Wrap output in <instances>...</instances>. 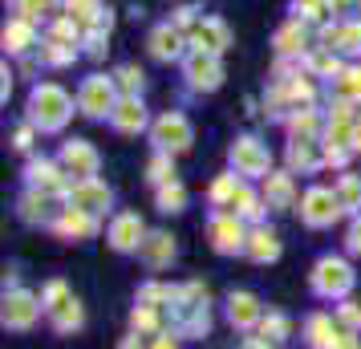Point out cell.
Listing matches in <instances>:
<instances>
[{
  "label": "cell",
  "instance_id": "obj_12",
  "mask_svg": "<svg viewBox=\"0 0 361 349\" xmlns=\"http://www.w3.org/2000/svg\"><path fill=\"white\" fill-rule=\"evenodd\" d=\"M142 219L134 216V212H122V216L110 224V244H114L118 252H134V248H142Z\"/></svg>",
  "mask_w": 361,
  "mask_h": 349
},
{
  "label": "cell",
  "instance_id": "obj_29",
  "mask_svg": "<svg viewBox=\"0 0 361 349\" xmlns=\"http://www.w3.org/2000/svg\"><path fill=\"white\" fill-rule=\"evenodd\" d=\"M337 203H341L345 212H357V207H361V179L345 175L341 183H337Z\"/></svg>",
  "mask_w": 361,
  "mask_h": 349
},
{
  "label": "cell",
  "instance_id": "obj_34",
  "mask_svg": "<svg viewBox=\"0 0 361 349\" xmlns=\"http://www.w3.org/2000/svg\"><path fill=\"white\" fill-rule=\"evenodd\" d=\"M235 195H240V183H235V175H219L212 183V203H235Z\"/></svg>",
  "mask_w": 361,
  "mask_h": 349
},
{
  "label": "cell",
  "instance_id": "obj_13",
  "mask_svg": "<svg viewBox=\"0 0 361 349\" xmlns=\"http://www.w3.org/2000/svg\"><path fill=\"white\" fill-rule=\"evenodd\" d=\"M228 25H224V20H199L195 29H191V45H195L199 53H215V57H219V53L228 49Z\"/></svg>",
  "mask_w": 361,
  "mask_h": 349
},
{
  "label": "cell",
  "instance_id": "obj_43",
  "mask_svg": "<svg viewBox=\"0 0 361 349\" xmlns=\"http://www.w3.org/2000/svg\"><path fill=\"white\" fill-rule=\"evenodd\" d=\"M337 49H349V53L361 49V25H341V41H337Z\"/></svg>",
  "mask_w": 361,
  "mask_h": 349
},
{
  "label": "cell",
  "instance_id": "obj_37",
  "mask_svg": "<svg viewBox=\"0 0 361 349\" xmlns=\"http://www.w3.org/2000/svg\"><path fill=\"white\" fill-rule=\"evenodd\" d=\"M118 85H122V94H126V98H138V90H142V69L122 66V69H118Z\"/></svg>",
  "mask_w": 361,
  "mask_h": 349
},
{
  "label": "cell",
  "instance_id": "obj_30",
  "mask_svg": "<svg viewBox=\"0 0 361 349\" xmlns=\"http://www.w3.org/2000/svg\"><path fill=\"white\" fill-rule=\"evenodd\" d=\"M260 337L268 341V345H280V341L288 337V321H284L280 313H268V317L260 321Z\"/></svg>",
  "mask_w": 361,
  "mask_h": 349
},
{
  "label": "cell",
  "instance_id": "obj_35",
  "mask_svg": "<svg viewBox=\"0 0 361 349\" xmlns=\"http://www.w3.org/2000/svg\"><path fill=\"white\" fill-rule=\"evenodd\" d=\"M309 69L312 73H321V78H337V73H341V61L333 57V49H321V53H312L309 57Z\"/></svg>",
  "mask_w": 361,
  "mask_h": 349
},
{
  "label": "cell",
  "instance_id": "obj_6",
  "mask_svg": "<svg viewBox=\"0 0 361 349\" xmlns=\"http://www.w3.org/2000/svg\"><path fill=\"white\" fill-rule=\"evenodd\" d=\"M150 134H154V142H159L163 154H171V150L179 154V150L191 147V126H187V118L183 114H163L159 122H154V130Z\"/></svg>",
  "mask_w": 361,
  "mask_h": 349
},
{
  "label": "cell",
  "instance_id": "obj_45",
  "mask_svg": "<svg viewBox=\"0 0 361 349\" xmlns=\"http://www.w3.org/2000/svg\"><path fill=\"white\" fill-rule=\"evenodd\" d=\"M53 0H20V8H25V20H33L37 13H45Z\"/></svg>",
  "mask_w": 361,
  "mask_h": 349
},
{
  "label": "cell",
  "instance_id": "obj_49",
  "mask_svg": "<svg viewBox=\"0 0 361 349\" xmlns=\"http://www.w3.org/2000/svg\"><path fill=\"white\" fill-rule=\"evenodd\" d=\"M150 349H179V341L166 333V337H154V345H150Z\"/></svg>",
  "mask_w": 361,
  "mask_h": 349
},
{
  "label": "cell",
  "instance_id": "obj_1",
  "mask_svg": "<svg viewBox=\"0 0 361 349\" xmlns=\"http://www.w3.org/2000/svg\"><path fill=\"white\" fill-rule=\"evenodd\" d=\"M69 114H73V102H69V94L61 85L45 82V85L33 90V98H29V118H33L41 130H61Z\"/></svg>",
  "mask_w": 361,
  "mask_h": 349
},
{
  "label": "cell",
  "instance_id": "obj_39",
  "mask_svg": "<svg viewBox=\"0 0 361 349\" xmlns=\"http://www.w3.org/2000/svg\"><path fill=\"white\" fill-rule=\"evenodd\" d=\"M296 13H305L309 20H325L333 13V0H296Z\"/></svg>",
  "mask_w": 361,
  "mask_h": 349
},
{
  "label": "cell",
  "instance_id": "obj_27",
  "mask_svg": "<svg viewBox=\"0 0 361 349\" xmlns=\"http://www.w3.org/2000/svg\"><path fill=\"white\" fill-rule=\"evenodd\" d=\"M288 166H293V171H312V166H317V154H312L309 138H293V147H288Z\"/></svg>",
  "mask_w": 361,
  "mask_h": 349
},
{
  "label": "cell",
  "instance_id": "obj_31",
  "mask_svg": "<svg viewBox=\"0 0 361 349\" xmlns=\"http://www.w3.org/2000/svg\"><path fill=\"white\" fill-rule=\"evenodd\" d=\"M41 57H45L49 66H66V61L78 57V45H66V41H45V45H41Z\"/></svg>",
  "mask_w": 361,
  "mask_h": 349
},
{
  "label": "cell",
  "instance_id": "obj_3",
  "mask_svg": "<svg viewBox=\"0 0 361 349\" xmlns=\"http://www.w3.org/2000/svg\"><path fill=\"white\" fill-rule=\"evenodd\" d=\"M341 212L345 207L337 203V191H325V187H312V191H305V200H300V219L309 228H329Z\"/></svg>",
  "mask_w": 361,
  "mask_h": 349
},
{
  "label": "cell",
  "instance_id": "obj_15",
  "mask_svg": "<svg viewBox=\"0 0 361 349\" xmlns=\"http://www.w3.org/2000/svg\"><path fill=\"white\" fill-rule=\"evenodd\" d=\"M53 228H57L61 235H69V240H85V235H94V228H98V224H94V216H90V212L66 207L61 216L53 219Z\"/></svg>",
  "mask_w": 361,
  "mask_h": 349
},
{
  "label": "cell",
  "instance_id": "obj_48",
  "mask_svg": "<svg viewBox=\"0 0 361 349\" xmlns=\"http://www.w3.org/2000/svg\"><path fill=\"white\" fill-rule=\"evenodd\" d=\"M191 20H195V8H191V4H183V8H179V17H175V29H187Z\"/></svg>",
  "mask_w": 361,
  "mask_h": 349
},
{
  "label": "cell",
  "instance_id": "obj_7",
  "mask_svg": "<svg viewBox=\"0 0 361 349\" xmlns=\"http://www.w3.org/2000/svg\"><path fill=\"white\" fill-rule=\"evenodd\" d=\"M37 313H41V300H37L33 293L13 288V293L4 297V325H8V329H33Z\"/></svg>",
  "mask_w": 361,
  "mask_h": 349
},
{
  "label": "cell",
  "instance_id": "obj_22",
  "mask_svg": "<svg viewBox=\"0 0 361 349\" xmlns=\"http://www.w3.org/2000/svg\"><path fill=\"white\" fill-rule=\"evenodd\" d=\"M25 175H29V183L37 187V191H57V166L49 163V159H37V163H29V171H25Z\"/></svg>",
  "mask_w": 361,
  "mask_h": 349
},
{
  "label": "cell",
  "instance_id": "obj_52",
  "mask_svg": "<svg viewBox=\"0 0 361 349\" xmlns=\"http://www.w3.org/2000/svg\"><path fill=\"white\" fill-rule=\"evenodd\" d=\"M353 150H361V122H357V130H353Z\"/></svg>",
  "mask_w": 361,
  "mask_h": 349
},
{
  "label": "cell",
  "instance_id": "obj_28",
  "mask_svg": "<svg viewBox=\"0 0 361 349\" xmlns=\"http://www.w3.org/2000/svg\"><path fill=\"white\" fill-rule=\"evenodd\" d=\"M337 98L361 102V69H341L337 73Z\"/></svg>",
  "mask_w": 361,
  "mask_h": 349
},
{
  "label": "cell",
  "instance_id": "obj_21",
  "mask_svg": "<svg viewBox=\"0 0 361 349\" xmlns=\"http://www.w3.org/2000/svg\"><path fill=\"white\" fill-rule=\"evenodd\" d=\"M33 41H37L33 20L17 17V20H8V25H4V49H8V53H25Z\"/></svg>",
  "mask_w": 361,
  "mask_h": 349
},
{
  "label": "cell",
  "instance_id": "obj_18",
  "mask_svg": "<svg viewBox=\"0 0 361 349\" xmlns=\"http://www.w3.org/2000/svg\"><path fill=\"white\" fill-rule=\"evenodd\" d=\"M150 53H154L159 61H175L183 53V29H175V25L154 29V33H150Z\"/></svg>",
  "mask_w": 361,
  "mask_h": 349
},
{
  "label": "cell",
  "instance_id": "obj_9",
  "mask_svg": "<svg viewBox=\"0 0 361 349\" xmlns=\"http://www.w3.org/2000/svg\"><path fill=\"white\" fill-rule=\"evenodd\" d=\"M187 78L195 90H215V85L224 82V66H219V57L215 53H191L187 57Z\"/></svg>",
  "mask_w": 361,
  "mask_h": 349
},
{
  "label": "cell",
  "instance_id": "obj_44",
  "mask_svg": "<svg viewBox=\"0 0 361 349\" xmlns=\"http://www.w3.org/2000/svg\"><path fill=\"white\" fill-rule=\"evenodd\" d=\"M329 349H361V341H357V333L353 329H337V337H333V345Z\"/></svg>",
  "mask_w": 361,
  "mask_h": 349
},
{
  "label": "cell",
  "instance_id": "obj_24",
  "mask_svg": "<svg viewBox=\"0 0 361 349\" xmlns=\"http://www.w3.org/2000/svg\"><path fill=\"white\" fill-rule=\"evenodd\" d=\"M20 216L29 219V224H33V219H49L53 212H49V191H29V195H25V200H20Z\"/></svg>",
  "mask_w": 361,
  "mask_h": 349
},
{
  "label": "cell",
  "instance_id": "obj_32",
  "mask_svg": "<svg viewBox=\"0 0 361 349\" xmlns=\"http://www.w3.org/2000/svg\"><path fill=\"white\" fill-rule=\"evenodd\" d=\"M276 49L280 53H300L305 49V29H300V25H284L276 33Z\"/></svg>",
  "mask_w": 361,
  "mask_h": 349
},
{
  "label": "cell",
  "instance_id": "obj_10",
  "mask_svg": "<svg viewBox=\"0 0 361 349\" xmlns=\"http://www.w3.org/2000/svg\"><path fill=\"white\" fill-rule=\"evenodd\" d=\"M212 244H215V252H240L247 244L244 224L235 216H215L212 219Z\"/></svg>",
  "mask_w": 361,
  "mask_h": 349
},
{
  "label": "cell",
  "instance_id": "obj_42",
  "mask_svg": "<svg viewBox=\"0 0 361 349\" xmlns=\"http://www.w3.org/2000/svg\"><path fill=\"white\" fill-rule=\"evenodd\" d=\"M337 317H341V329H361V305L357 300H345L341 309H337Z\"/></svg>",
  "mask_w": 361,
  "mask_h": 349
},
{
  "label": "cell",
  "instance_id": "obj_26",
  "mask_svg": "<svg viewBox=\"0 0 361 349\" xmlns=\"http://www.w3.org/2000/svg\"><path fill=\"white\" fill-rule=\"evenodd\" d=\"M183 203H187V191H183V183L179 179H171V183H163L159 187V212H183Z\"/></svg>",
  "mask_w": 361,
  "mask_h": 349
},
{
  "label": "cell",
  "instance_id": "obj_50",
  "mask_svg": "<svg viewBox=\"0 0 361 349\" xmlns=\"http://www.w3.org/2000/svg\"><path fill=\"white\" fill-rule=\"evenodd\" d=\"M118 349H147V345H142V341H138V333H134V337H126Z\"/></svg>",
  "mask_w": 361,
  "mask_h": 349
},
{
  "label": "cell",
  "instance_id": "obj_20",
  "mask_svg": "<svg viewBox=\"0 0 361 349\" xmlns=\"http://www.w3.org/2000/svg\"><path fill=\"white\" fill-rule=\"evenodd\" d=\"M138 252H142V260H147L150 268H163L166 260L175 256V244H171V235H166V232H150Z\"/></svg>",
  "mask_w": 361,
  "mask_h": 349
},
{
  "label": "cell",
  "instance_id": "obj_40",
  "mask_svg": "<svg viewBox=\"0 0 361 349\" xmlns=\"http://www.w3.org/2000/svg\"><path fill=\"white\" fill-rule=\"evenodd\" d=\"M175 179V166H171V159L166 154H154V163H150V183H171Z\"/></svg>",
  "mask_w": 361,
  "mask_h": 349
},
{
  "label": "cell",
  "instance_id": "obj_5",
  "mask_svg": "<svg viewBox=\"0 0 361 349\" xmlns=\"http://www.w3.org/2000/svg\"><path fill=\"white\" fill-rule=\"evenodd\" d=\"M231 166H235V175H272L268 171V150H264L260 138H235Z\"/></svg>",
  "mask_w": 361,
  "mask_h": 349
},
{
  "label": "cell",
  "instance_id": "obj_38",
  "mask_svg": "<svg viewBox=\"0 0 361 349\" xmlns=\"http://www.w3.org/2000/svg\"><path fill=\"white\" fill-rule=\"evenodd\" d=\"M231 207H235V216H247V219H260V212H264L260 200H256L247 187H240V195H235V203H231Z\"/></svg>",
  "mask_w": 361,
  "mask_h": 349
},
{
  "label": "cell",
  "instance_id": "obj_2",
  "mask_svg": "<svg viewBox=\"0 0 361 349\" xmlns=\"http://www.w3.org/2000/svg\"><path fill=\"white\" fill-rule=\"evenodd\" d=\"M114 106H118V90L110 78H102V73L85 78L82 94H78V110L85 118H106V114H114Z\"/></svg>",
  "mask_w": 361,
  "mask_h": 349
},
{
  "label": "cell",
  "instance_id": "obj_25",
  "mask_svg": "<svg viewBox=\"0 0 361 349\" xmlns=\"http://www.w3.org/2000/svg\"><path fill=\"white\" fill-rule=\"evenodd\" d=\"M82 305H78V300L69 297L66 305H61V309H53V325H57V329L61 333H73V329H82Z\"/></svg>",
  "mask_w": 361,
  "mask_h": 349
},
{
  "label": "cell",
  "instance_id": "obj_46",
  "mask_svg": "<svg viewBox=\"0 0 361 349\" xmlns=\"http://www.w3.org/2000/svg\"><path fill=\"white\" fill-rule=\"evenodd\" d=\"M13 147H17V150H29V147H33V130H29V126H20V130L13 134Z\"/></svg>",
  "mask_w": 361,
  "mask_h": 349
},
{
  "label": "cell",
  "instance_id": "obj_53",
  "mask_svg": "<svg viewBox=\"0 0 361 349\" xmlns=\"http://www.w3.org/2000/svg\"><path fill=\"white\" fill-rule=\"evenodd\" d=\"M345 4H349V0H333V8H345Z\"/></svg>",
  "mask_w": 361,
  "mask_h": 349
},
{
  "label": "cell",
  "instance_id": "obj_14",
  "mask_svg": "<svg viewBox=\"0 0 361 349\" xmlns=\"http://www.w3.org/2000/svg\"><path fill=\"white\" fill-rule=\"evenodd\" d=\"M110 122H114V130H122V134H138L142 126H147V110H142L138 98H118Z\"/></svg>",
  "mask_w": 361,
  "mask_h": 349
},
{
  "label": "cell",
  "instance_id": "obj_17",
  "mask_svg": "<svg viewBox=\"0 0 361 349\" xmlns=\"http://www.w3.org/2000/svg\"><path fill=\"white\" fill-rule=\"evenodd\" d=\"M228 317H231V325L247 329V325L264 321V317H260V300L252 297V293H231V297H228Z\"/></svg>",
  "mask_w": 361,
  "mask_h": 349
},
{
  "label": "cell",
  "instance_id": "obj_41",
  "mask_svg": "<svg viewBox=\"0 0 361 349\" xmlns=\"http://www.w3.org/2000/svg\"><path fill=\"white\" fill-rule=\"evenodd\" d=\"M66 300H69V288H66V284H61V281H53L49 288H45V297H41V305H45V309H49V313H53V309H61Z\"/></svg>",
  "mask_w": 361,
  "mask_h": 349
},
{
  "label": "cell",
  "instance_id": "obj_16",
  "mask_svg": "<svg viewBox=\"0 0 361 349\" xmlns=\"http://www.w3.org/2000/svg\"><path fill=\"white\" fill-rule=\"evenodd\" d=\"M244 252L252 256V260H256V264H268V260H276V256H280L276 232H268V228H252V232H247Z\"/></svg>",
  "mask_w": 361,
  "mask_h": 349
},
{
  "label": "cell",
  "instance_id": "obj_51",
  "mask_svg": "<svg viewBox=\"0 0 361 349\" xmlns=\"http://www.w3.org/2000/svg\"><path fill=\"white\" fill-rule=\"evenodd\" d=\"M244 349H268V341L264 337H252V341H244Z\"/></svg>",
  "mask_w": 361,
  "mask_h": 349
},
{
  "label": "cell",
  "instance_id": "obj_8",
  "mask_svg": "<svg viewBox=\"0 0 361 349\" xmlns=\"http://www.w3.org/2000/svg\"><path fill=\"white\" fill-rule=\"evenodd\" d=\"M69 207L98 216V212H106V207H110V187L98 183V179H82V183L69 187Z\"/></svg>",
  "mask_w": 361,
  "mask_h": 349
},
{
  "label": "cell",
  "instance_id": "obj_23",
  "mask_svg": "<svg viewBox=\"0 0 361 349\" xmlns=\"http://www.w3.org/2000/svg\"><path fill=\"white\" fill-rule=\"evenodd\" d=\"M333 337H337V329H333V321H329L325 313L309 317V345L312 349H329L333 345Z\"/></svg>",
  "mask_w": 361,
  "mask_h": 349
},
{
  "label": "cell",
  "instance_id": "obj_36",
  "mask_svg": "<svg viewBox=\"0 0 361 349\" xmlns=\"http://www.w3.org/2000/svg\"><path fill=\"white\" fill-rule=\"evenodd\" d=\"M130 325H134V333H150L159 325V309H154V305H138L130 313Z\"/></svg>",
  "mask_w": 361,
  "mask_h": 349
},
{
  "label": "cell",
  "instance_id": "obj_47",
  "mask_svg": "<svg viewBox=\"0 0 361 349\" xmlns=\"http://www.w3.org/2000/svg\"><path fill=\"white\" fill-rule=\"evenodd\" d=\"M349 252H357L361 256V216L353 219V228H349Z\"/></svg>",
  "mask_w": 361,
  "mask_h": 349
},
{
  "label": "cell",
  "instance_id": "obj_33",
  "mask_svg": "<svg viewBox=\"0 0 361 349\" xmlns=\"http://www.w3.org/2000/svg\"><path fill=\"white\" fill-rule=\"evenodd\" d=\"M288 130H293V138H312V130H317V114H312L309 106H300V110L288 118Z\"/></svg>",
  "mask_w": 361,
  "mask_h": 349
},
{
  "label": "cell",
  "instance_id": "obj_4",
  "mask_svg": "<svg viewBox=\"0 0 361 349\" xmlns=\"http://www.w3.org/2000/svg\"><path fill=\"white\" fill-rule=\"evenodd\" d=\"M312 288H317L321 297H345V293L353 288V272H349L345 260L325 256V260L317 264V272H312Z\"/></svg>",
  "mask_w": 361,
  "mask_h": 349
},
{
  "label": "cell",
  "instance_id": "obj_19",
  "mask_svg": "<svg viewBox=\"0 0 361 349\" xmlns=\"http://www.w3.org/2000/svg\"><path fill=\"white\" fill-rule=\"evenodd\" d=\"M293 200H296V191H293V179L288 175H264V203L268 207H293Z\"/></svg>",
  "mask_w": 361,
  "mask_h": 349
},
{
  "label": "cell",
  "instance_id": "obj_11",
  "mask_svg": "<svg viewBox=\"0 0 361 349\" xmlns=\"http://www.w3.org/2000/svg\"><path fill=\"white\" fill-rule=\"evenodd\" d=\"M61 166L73 171V175H82V179H94V171H98V150L90 147V142H66L61 147Z\"/></svg>",
  "mask_w": 361,
  "mask_h": 349
}]
</instances>
